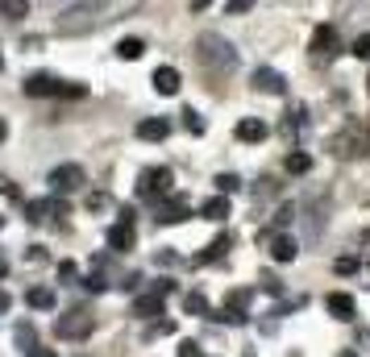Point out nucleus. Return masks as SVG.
<instances>
[{
  "instance_id": "4c0bfd02",
  "label": "nucleus",
  "mask_w": 370,
  "mask_h": 357,
  "mask_svg": "<svg viewBox=\"0 0 370 357\" xmlns=\"http://www.w3.org/2000/svg\"><path fill=\"white\" fill-rule=\"evenodd\" d=\"M84 287H88V291H96V295H100V291H104V287H108V283H104V278H100V274H88V278H84Z\"/></svg>"
},
{
  "instance_id": "09e8293b",
  "label": "nucleus",
  "mask_w": 370,
  "mask_h": 357,
  "mask_svg": "<svg viewBox=\"0 0 370 357\" xmlns=\"http://www.w3.org/2000/svg\"><path fill=\"white\" fill-rule=\"evenodd\" d=\"M0 228H4V216H0Z\"/></svg>"
},
{
  "instance_id": "a211bd4d",
  "label": "nucleus",
  "mask_w": 370,
  "mask_h": 357,
  "mask_svg": "<svg viewBox=\"0 0 370 357\" xmlns=\"http://www.w3.org/2000/svg\"><path fill=\"white\" fill-rule=\"evenodd\" d=\"M162 308H167V295H158V291H150V295H141V299H134V316H162Z\"/></svg>"
},
{
  "instance_id": "c85d7f7f",
  "label": "nucleus",
  "mask_w": 370,
  "mask_h": 357,
  "mask_svg": "<svg viewBox=\"0 0 370 357\" xmlns=\"http://www.w3.org/2000/svg\"><path fill=\"white\" fill-rule=\"evenodd\" d=\"M245 304H250V291H245V287L229 291V299H225V308H237V312H245Z\"/></svg>"
},
{
  "instance_id": "1a4fd4ad",
  "label": "nucleus",
  "mask_w": 370,
  "mask_h": 357,
  "mask_svg": "<svg viewBox=\"0 0 370 357\" xmlns=\"http://www.w3.org/2000/svg\"><path fill=\"white\" fill-rule=\"evenodd\" d=\"M324 212H328V195H317L308 208H300V216H308V233H304V241H317V237H321Z\"/></svg>"
},
{
  "instance_id": "72a5a7b5",
  "label": "nucleus",
  "mask_w": 370,
  "mask_h": 357,
  "mask_svg": "<svg viewBox=\"0 0 370 357\" xmlns=\"http://www.w3.org/2000/svg\"><path fill=\"white\" fill-rule=\"evenodd\" d=\"M262 291H271V295H283V283H279L275 274H262Z\"/></svg>"
},
{
  "instance_id": "79ce46f5",
  "label": "nucleus",
  "mask_w": 370,
  "mask_h": 357,
  "mask_svg": "<svg viewBox=\"0 0 370 357\" xmlns=\"http://www.w3.org/2000/svg\"><path fill=\"white\" fill-rule=\"evenodd\" d=\"M229 13H250V0H229Z\"/></svg>"
},
{
  "instance_id": "58836bf2",
  "label": "nucleus",
  "mask_w": 370,
  "mask_h": 357,
  "mask_svg": "<svg viewBox=\"0 0 370 357\" xmlns=\"http://www.w3.org/2000/svg\"><path fill=\"white\" fill-rule=\"evenodd\" d=\"M0 195H4V200H17V187H13V178L0 175Z\"/></svg>"
},
{
  "instance_id": "f8f14e48",
  "label": "nucleus",
  "mask_w": 370,
  "mask_h": 357,
  "mask_svg": "<svg viewBox=\"0 0 370 357\" xmlns=\"http://www.w3.org/2000/svg\"><path fill=\"white\" fill-rule=\"evenodd\" d=\"M324 308H328V316H333V320H354V316H358V304H354V295H345V291H328Z\"/></svg>"
},
{
  "instance_id": "a18cd8bd",
  "label": "nucleus",
  "mask_w": 370,
  "mask_h": 357,
  "mask_svg": "<svg viewBox=\"0 0 370 357\" xmlns=\"http://www.w3.org/2000/svg\"><path fill=\"white\" fill-rule=\"evenodd\" d=\"M4 274H8V262H4V258H0V278H4Z\"/></svg>"
},
{
  "instance_id": "de8ad7c7",
  "label": "nucleus",
  "mask_w": 370,
  "mask_h": 357,
  "mask_svg": "<svg viewBox=\"0 0 370 357\" xmlns=\"http://www.w3.org/2000/svg\"><path fill=\"white\" fill-rule=\"evenodd\" d=\"M341 357H358V353H354V349H341Z\"/></svg>"
},
{
  "instance_id": "4468645a",
  "label": "nucleus",
  "mask_w": 370,
  "mask_h": 357,
  "mask_svg": "<svg viewBox=\"0 0 370 357\" xmlns=\"http://www.w3.org/2000/svg\"><path fill=\"white\" fill-rule=\"evenodd\" d=\"M229 245H233V237H229V233L212 237V241H208V249H204V254H196V266H212V262H221V258L229 254Z\"/></svg>"
},
{
  "instance_id": "8fccbe9b",
  "label": "nucleus",
  "mask_w": 370,
  "mask_h": 357,
  "mask_svg": "<svg viewBox=\"0 0 370 357\" xmlns=\"http://www.w3.org/2000/svg\"><path fill=\"white\" fill-rule=\"evenodd\" d=\"M0 67H4V58H0Z\"/></svg>"
},
{
  "instance_id": "f03ea898",
  "label": "nucleus",
  "mask_w": 370,
  "mask_h": 357,
  "mask_svg": "<svg viewBox=\"0 0 370 357\" xmlns=\"http://www.w3.org/2000/svg\"><path fill=\"white\" fill-rule=\"evenodd\" d=\"M328 154H333V158H341V162L366 158V154H370V129H366V125H358V121H350L345 129H337V134L328 137Z\"/></svg>"
},
{
  "instance_id": "c9c22d12",
  "label": "nucleus",
  "mask_w": 370,
  "mask_h": 357,
  "mask_svg": "<svg viewBox=\"0 0 370 357\" xmlns=\"http://www.w3.org/2000/svg\"><path fill=\"white\" fill-rule=\"evenodd\" d=\"M279 187H275V178H262V183H258V191H254V195H258V200H267V195H275Z\"/></svg>"
},
{
  "instance_id": "412c9836",
  "label": "nucleus",
  "mask_w": 370,
  "mask_h": 357,
  "mask_svg": "<svg viewBox=\"0 0 370 357\" xmlns=\"http://www.w3.org/2000/svg\"><path fill=\"white\" fill-rule=\"evenodd\" d=\"M25 304L38 308V312H50V308H54V291H50V287H30V291H25Z\"/></svg>"
},
{
  "instance_id": "9b49d317",
  "label": "nucleus",
  "mask_w": 370,
  "mask_h": 357,
  "mask_svg": "<svg viewBox=\"0 0 370 357\" xmlns=\"http://www.w3.org/2000/svg\"><path fill=\"white\" fill-rule=\"evenodd\" d=\"M50 212H54V216H67V204H63V200H30V204H25V221L30 224H42Z\"/></svg>"
},
{
  "instance_id": "b1692460",
  "label": "nucleus",
  "mask_w": 370,
  "mask_h": 357,
  "mask_svg": "<svg viewBox=\"0 0 370 357\" xmlns=\"http://www.w3.org/2000/svg\"><path fill=\"white\" fill-rule=\"evenodd\" d=\"M295 212H300L295 204H283V208H279V212H275V221H271V237H279V233H283L287 224L295 221Z\"/></svg>"
},
{
  "instance_id": "4be33fe9",
  "label": "nucleus",
  "mask_w": 370,
  "mask_h": 357,
  "mask_svg": "<svg viewBox=\"0 0 370 357\" xmlns=\"http://www.w3.org/2000/svg\"><path fill=\"white\" fill-rule=\"evenodd\" d=\"M200 216H208V221H225V216H229V200H225V195H212V200H204Z\"/></svg>"
},
{
  "instance_id": "f257e3e1",
  "label": "nucleus",
  "mask_w": 370,
  "mask_h": 357,
  "mask_svg": "<svg viewBox=\"0 0 370 357\" xmlns=\"http://www.w3.org/2000/svg\"><path fill=\"white\" fill-rule=\"evenodd\" d=\"M196 58H200V67H208L212 75H225V71L237 67V50H233V42H225L221 34H200Z\"/></svg>"
},
{
  "instance_id": "6ab92c4d",
  "label": "nucleus",
  "mask_w": 370,
  "mask_h": 357,
  "mask_svg": "<svg viewBox=\"0 0 370 357\" xmlns=\"http://www.w3.org/2000/svg\"><path fill=\"white\" fill-rule=\"evenodd\" d=\"M237 141H267V121H258V117L237 121Z\"/></svg>"
},
{
  "instance_id": "2eb2a0df",
  "label": "nucleus",
  "mask_w": 370,
  "mask_h": 357,
  "mask_svg": "<svg viewBox=\"0 0 370 357\" xmlns=\"http://www.w3.org/2000/svg\"><path fill=\"white\" fill-rule=\"evenodd\" d=\"M295 254H300V241H295V237H287V233L271 237V258H275V262H295Z\"/></svg>"
},
{
  "instance_id": "37998d69",
  "label": "nucleus",
  "mask_w": 370,
  "mask_h": 357,
  "mask_svg": "<svg viewBox=\"0 0 370 357\" xmlns=\"http://www.w3.org/2000/svg\"><path fill=\"white\" fill-rule=\"evenodd\" d=\"M25 357H58V353H54V349H30Z\"/></svg>"
},
{
  "instance_id": "0eeeda50",
  "label": "nucleus",
  "mask_w": 370,
  "mask_h": 357,
  "mask_svg": "<svg viewBox=\"0 0 370 357\" xmlns=\"http://www.w3.org/2000/svg\"><path fill=\"white\" fill-rule=\"evenodd\" d=\"M104 241H108V249H113V254H125V249H134V245H138L134 221H117L113 228H108V237H104Z\"/></svg>"
},
{
  "instance_id": "a19ab883",
  "label": "nucleus",
  "mask_w": 370,
  "mask_h": 357,
  "mask_svg": "<svg viewBox=\"0 0 370 357\" xmlns=\"http://www.w3.org/2000/svg\"><path fill=\"white\" fill-rule=\"evenodd\" d=\"M175 262H179V258H175L171 249H162V254H158V266H175Z\"/></svg>"
},
{
  "instance_id": "5701e85b",
  "label": "nucleus",
  "mask_w": 370,
  "mask_h": 357,
  "mask_svg": "<svg viewBox=\"0 0 370 357\" xmlns=\"http://www.w3.org/2000/svg\"><path fill=\"white\" fill-rule=\"evenodd\" d=\"M184 312L187 316H212V308H208V299H204L200 291H187L184 295Z\"/></svg>"
},
{
  "instance_id": "ddd939ff",
  "label": "nucleus",
  "mask_w": 370,
  "mask_h": 357,
  "mask_svg": "<svg viewBox=\"0 0 370 357\" xmlns=\"http://www.w3.org/2000/svg\"><path fill=\"white\" fill-rule=\"evenodd\" d=\"M250 84H254V91H271V96H283V91H287V79H283L279 71H271V67H258Z\"/></svg>"
},
{
  "instance_id": "9d476101",
  "label": "nucleus",
  "mask_w": 370,
  "mask_h": 357,
  "mask_svg": "<svg viewBox=\"0 0 370 357\" xmlns=\"http://www.w3.org/2000/svg\"><path fill=\"white\" fill-rule=\"evenodd\" d=\"M337 54V30L333 25H317L312 30V58L324 63V58H333Z\"/></svg>"
},
{
  "instance_id": "aec40b11",
  "label": "nucleus",
  "mask_w": 370,
  "mask_h": 357,
  "mask_svg": "<svg viewBox=\"0 0 370 357\" xmlns=\"http://www.w3.org/2000/svg\"><path fill=\"white\" fill-rule=\"evenodd\" d=\"M304 129H308V108H304V104L287 108V117H283V134L295 137V134H304Z\"/></svg>"
},
{
  "instance_id": "c756f323",
  "label": "nucleus",
  "mask_w": 370,
  "mask_h": 357,
  "mask_svg": "<svg viewBox=\"0 0 370 357\" xmlns=\"http://www.w3.org/2000/svg\"><path fill=\"white\" fill-rule=\"evenodd\" d=\"M237 187H241V178L237 175H217V191H221L225 200H229V191H237Z\"/></svg>"
},
{
  "instance_id": "bb28decb",
  "label": "nucleus",
  "mask_w": 370,
  "mask_h": 357,
  "mask_svg": "<svg viewBox=\"0 0 370 357\" xmlns=\"http://www.w3.org/2000/svg\"><path fill=\"white\" fill-rule=\"evenodd\" d=\"M184 129L187 134H204V129H208V125H204V117H200V112H196V108H184Z\"/></svg>"
},
{
  "instance_id": "6e6552de",
  "label": "nucleus",
  "mask_w": 370,
  "mask_h": 357,
  "mask_svg": "<svg viewBox=\"0 0 370 357\" xmlns=\"http://www.w3.org/2000/svg\"><path fill=\"white\" fill-rule=\"evenodd\" d=\"M187 216H191L187 195H171V200H162V204H158V216H154V221H158V224H179V221H187Z\"/></svg>"
},
{
  "instance_id": "423d86ee",
  "label": "nucleus",
  "mask_w": 370,
  "mask_h": 357,
  "mask_svg": "<svg viewBox=\"0 0 370 357\" xmlns=\"http://www.w3.org/2000/svg\"><path fill=\"white\" fill-rule=\"evenodd\" d=\"M84 167H75V162H63V167H54L50 171V187L58 191V195H67V191H79L84 187Z\"/></svg>"
},
{
  "instance_id": "f704fd0d",
  "label": "nucleus",
  "mask_w": 370,
  "mask_h": 357,
  "mask_svg": "<svg viewBox=\"0 0 370 357\" xmlns=\"http://www.w3.org/2000/svg\"><path fill=\"white\" fill-rule=\"evenodd\" d=\"M17 341H21V345H30V349H34V324H21V328H17Z\"/></svg>"
},
{
  "instance_id": "39448f33",
  "label": "nucleus",
  "mask_w": 370,
  "mask_h": 357,
  "mask_svg": "<svg viewBox=\"0 0 370 357\" xmlns=\"http://www.w3.org/2000/svg\"><path fill=\"white\" fill-rule=\"evenodd\" d=\"M25 96H84L79 84H63L58 75H30L25 79Z\"/></svg>"
},
{
  "instance_id": "7c9ffc66",
  "label": "nucleus",
  "mask_w": 370,
  "mask_h": 357,
  "mask_svg": "<svg viewBox=\"0 0 370 357\" xmlns=\"http://www.w3.org/2000/svg\"><path fill=\"white\" fill-rule=\"evenodd\" d=\"M354 58H362V63H370V34H362V38H354Z\"/></svg>"
},
{
  "instance_id": "2f4dec72",
  "label": "nucleus",
  "mask_w": 370,
  "mask_h": 357,
  "mask_svg": "<svg viewBox=\"0 0 370 357\" xmlns=\"http://www.w3.org/2000/svg\"><path fill=\"white\" fill-rule=\"evenodd\" d=\"M171 332H175V320H154L146 337H171Z\"/></svg>"
},
{
  "instance_id": "a878e982",
  "label": "nucleus",
  "mask_w": 370,
  "mask_h": 357,
  "mask_svg": "<svg viewBox=\"0 0 370 357\" xmlns=\"http://www.w3.org/2000/svg\"><path fill=\"white\" fill-rule=\"evenodd\" d=\"M287 171H291V175H308V171H312V154H304V150H300V154H287Z\"/></svg>"
},
{
  "instance_id": "393cba45",
  "label": "nucleus",
  "mask_w": 370,
  "mask_h": 357,
  "mask_svg": "<svg viewBox=\"0 0 370 357\" xmlns=\"http://www.w3.org/2000/svg\"><path fill=\"white\" fill-rule=\"evenodd\" d=\"M117 54L134 63V58H141V54H146V42H141V38H121V42H117Z\"/></svg>"
},
{
  "instance_id": "ea45409f",
  "label": "nucleus",
  "mask_w": 370,
  "mask_h": 357,
  "mask_svg": "<svg viewBox=\"0 0 370 357\" xmlns=\"http://www.w3.org/2000/svg\"><path fill=\"white\" fill-rule=\"evenodd\" d=\"M58 278L71 283V278H75V262H58Z\"/></svg>"
},
{
  "instance_id": "49530a36",
  "label": "nucleus",
  "mask_w": 370,
  "mask_h": 357,
  "mask_svg": "<svg viewBox=\"0 0 370 357\" xmlns=\"http://www.w3.org/2000/svg\"><path fill=\"white\" fill-rule=\"evenodd\" d=\"M4 137H8V125H4V121H0V141H4Z\"/></svg>"
},
{
  "instance_id": "c03bdc74",
  "label": "nucleus",
  "mask_w": 370,
  "mask_h": 357,
  "mask_svg": "<svg viewBox=\"0 0 370 357\" xmlns=\"http://www.w3.org/2000/svg\"><path fill=\"white\" fill-rule=\"evenodd\" d=\"M8 304H13V299H8V291H0V316L8 312Z\"/></svg>"
},
{
  "instance_id": "20e7f679",
  "label": "nucleus",
  "mask_w": 370,
  "mask_h": 357,
  "mask_svg": "<svg viewBox=\"0 0 370 357\" xmlns=\"http://www.w3.org/2000/svg\"><path fill=\"white\" fill-rule=\"evenodd\" d=\"M171 183H175L171 167H146V171L138 175V195L141 200H158V195L171 191Z\"/></svg>"
},
{
  "instance_id": "7ed1b4c3",
  "label": "nucleus",
  "mask_w": 370,
  "mask_h": 357,
  "mask_svg": "<svg viewBox=\"0 0 370 357\" xmlns=\"http://www.w3.org/2000/svg\"><path fill=\"white\" fill-rule=\"evenodd\" d=\"M92 328H96V316H88L84 308H75V312L54 320V332H58L63 341H84V337H92Z\"/></svg>"
},
{
  "instance_id": "e433bc0d",
  "label": "nucleus",
  "mask_w": 370,
  "mask_h": 357,
  "mask_svg": "<svg viewBox=\"0 0 370 357\" xmlns=\"http://www.w3.org/2000/svg\"><path fill=\"white\" fill-rule=\"evenodd\" d=\"M179 357H204V353H200L196 341H179Z\"/></svg>"
},
{
  "instance_id": "f3484780",
  "label": "nucleus",
  "mask_w": 370,
  "mask_h": 357,
  "mask_svg": "<svg viewBox=\"0 0 370 357\" xmlns=\"http://www.w3.org/2000/svg\"><path fill=\"white\" fill-rule=\"evenodd\" d=\"M179 84H184V79H179L175 67H158V71H154V91H158V96H175Z\"/></svg>"
},
{
  "instance_id": "dca6fc26",
  "label": "nucleus",
  "mask_w": 370,
  "mask_h": 357,
  "mask_svg": "<svg viewBox=\"0 0 370 357\" xmlns=\"http://www.w3.org/2000/svg\"><path fill=\"white\" fill-rule=\"evenodd\" d=\"M167 134H171V121H167V117H146V121L138 125L141 141H162Z\"/></svg>"
},
{
  "instance_id": "473e14b6",
  "label": "nucleus",
  "mask_w": 370,
  "mask_h": 357,
  "mask_svg": "<svg viewBox=\"0 0 370 357\" xmlns=\"http://www.w3.org/2000/svg\"><path fill=\"white\" fill-rule=\"evenodd\" d=\"M358 266H362L358 258H337V262H333V270H337V274H354Z\"/></svg>"
},
{
  "instance_id": "cd10ccee",
  "label": "nucleus",
  "mask_w": 370,
  "mask_h": 357,
  "mask_svg": "<svg viewBox=\"0 0 370 357\" xmlns=\"http://www.w3.org/2000/svg\"><path fill=\"white\" fill-rule=\"evenodd\" d=\"M0 13L17 21V17H30V4H25V0H4V4H0Z\"/></svg>"
}]
</instances>
